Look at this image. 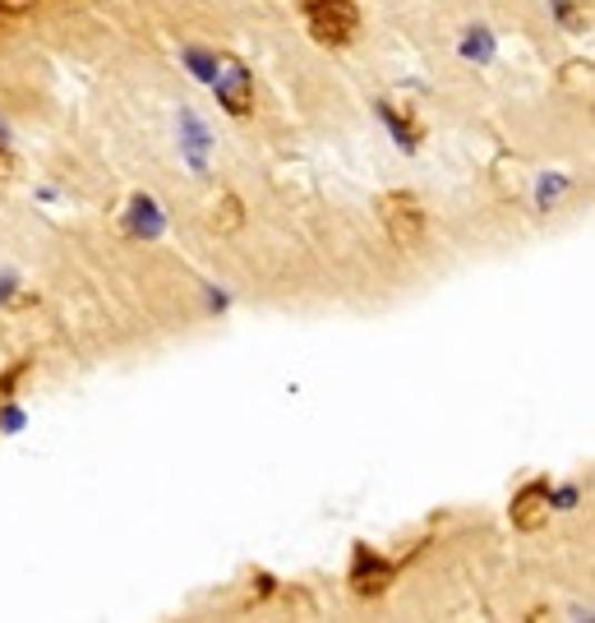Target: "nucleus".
Instances as JSON below:
<instances>
[{
  "label": "nucleus",
  "mask_w": 595,
  "mask_h": 623,
  "mask_svg": "<svg viewBox=\"0 0 595 623\" xmlns=\"http://www.w3.org/2000/svg\"><path fill=\"white\" fill-rule=\"evenodd\" d=\"M305 19H309V28H315V38L328 42V47H341V42L356 38V10H351V0H309Z\"/></svg>",
  "instance_id": "f257e3e1"
},
{
  "label": "nucleus",
  "mask_w": 595,
  "mask_h": 623,
  "mask_svg": "<svg viewBox=\"0 0 595 623\" xmlns=\"http://www.w3.org/2000/svg\"><path fill=\"white\" fill-rule=\"evenodd\" d=\"M176 130H180V158H185V167H190L195 176H204V171H208V152H212L208 125L199 120V111L180 107V111H176Z\"/></svg>",
  "instance_id": "f03ea898"
},
{
  "label": "nucleus",
  "mask_w": 595,
  "mask_h": 623,
  "mask_svg": "<svg viewBox=\"0 0 595 623\" xmlns=\"http://www.w3.org/2000/svg\"><path fill=\"white\" fill-rule=\"evenodd\" d=\"M212 92H217V102H222L231 116H249V111H255V88H249V75H245V66H236V60L217 66Z\"/></svg>",
  "instance_id": "7ed1b4c3"
},
{
  "label": "nucleus",
  "mask_w": 595,
  "mask_h": 623,
  "mask_svg": "<svg viewBox=\"0 0 595 623\" xmlns=\"http://www.w3.org/2000/svg\"><path fill=\"white\" fill-rule=\"evenodd\" d=\"M384 222H388V236L397 245H416L420 231H425V212H420V204L411 195H393L384 204Z\"/></svg>",
  "instance_id": "20e7f679"
},
{
  "label": "nucleus",
  "mask_w": 595,
  "mask_h": 623,
  "mask_svg": "<svg viewBox=\"0 0 595 623\" xmlns=\"http://www.w3.org/2000/svg\"><path fill=\"white\" fill-rule=\"evenodd\" d=\"M351 577H356V591H384V586L393 582V564H384V558L374 554V550H360Z\"/></svg>",
  "instance_id": "39448f33"
},
{
  "label": "nucleus",
  "mask_w": 595,
  "mask_h": 623,
  "mask_svg": "<svg viewBox=\"0 0 595 623\" xmlns=\"http://www.w3.org/2000/svg\"><path fill=\"white\" fill-rule=\"evenodd\" d=\"M462 56H466V60H476V66L494 60V38H489V28H472V33L462 38Z\"/></svg>",
  "instance_id": "423d86ee"
},
{
  "label": "nucleus",
  "mask_w": 595,
  "mask_h": 623,
  "mask_svg": "<svg viewBox=\"0 0 595 623\" xmlns=\"http://www.w3.org/2000/svg\"><path fill=\"white\" fill-rule=\"evenodd\" d=\"M563 190H568V180H563V176H554V180H541V204H554Z\"/></svg>",
  "instance_id": "0eeeda50"
}]
</instances>
